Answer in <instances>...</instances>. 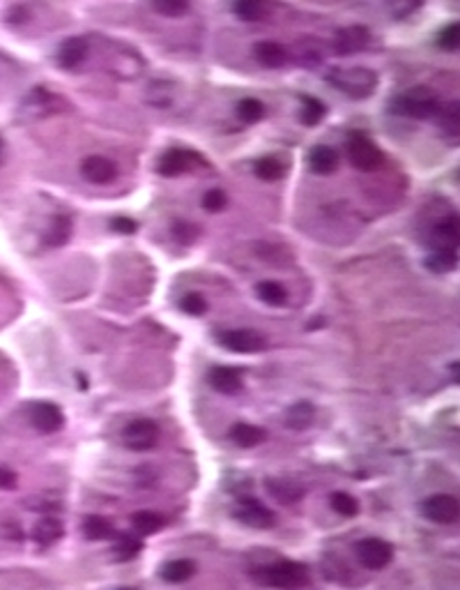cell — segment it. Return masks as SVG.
<instances>
[{"label": "cell", "mask_w": 460, "mask_h": 590, "mask_svg": "<svg viewBox=\"0 0 460 590\" xmlns=\"http://www.w3.org/2000/svg\"><path fill=\"white\" fill-rule=\"evenodd\" d=\"M180 309L184 314H192V316H203V314L207 312V303H205V298L198 293H187L180 300Z\"/></svg>", "instance_id": "36"}, {"label": "cell", "mask_w": 460, "mask_h": 590, "mask_svg": "<svg viewBox=\"0 0 460 590\" xmlns=\"http://www.w3.org/2000/svg\"><path fill=\"white\" fill-rule=\"evenodd\" d=\"M122 443L124 448L134 452H148L159 443V427L148 417L131 419L127 427L122 429Z\"/></svg>", "instance_id": "5"}, {"label": "cell", "mask_w": 460, "mask_h": 590, "mask_svg": "<svg viewBox=\"0 0 460 590\" xmlns=\"http://www.w3.org/2000/svg\"><path fill=\"white\" fill-rule=\"evenodd\" d=\"M3 160H5V141L0 139V164H3Z\"/></svg>", "instance_id": "44"}, {"label": "cell", "mask_w": 460, "mask_h": 590, "mask_svg": "<svg viewBox=\"0 0 460 590\" xmlns=\"http://www.w3.org/2000/svg\"><path fill=\"white\" fill-rule=\"evenodd\" d=\"M163 516L161 514H157V512H136L134 516H131V526H134V530L138 535H154V533H159V530L163 528Z\"/></svg>", "instance_id": "27"}, {"label": "cell", "mask_w": 460, "mask_h": 590, "mask_svg": "<svg viewBox=\"0 0 460 590\" xmlns=\"http://www.w3.org/2000/svg\"><path fill=\"white\" fill-rule=\"evenodd\" d=\"M439 109V100L437 95L433 93L430 88H412L407 93L398 95L393 100V111L398 116H407V118H414V120H426V118H433L437 113Z\"/></svg>", "instance_id": "3"}, {"label": "cell", "mask_w": 460, "mask_h": 590, "mask_svg": "<svg viewBox=\"0 0 460 590\" xmlns=\"http://www.w3.org/2000/svg\"><path fill=\"white\" fill-rule=\"evenodd\" d=\"M233 12H235V14H238L240 19H244V21H260V19L267 17V5L251 3V0H246V3L233 5Z\"/></svg>", "instance_id": "35"}, {"label": "cell", "mask_w": 460, "mask_h": 590, "mask_svg": "<svg viewBox=\"0 0 460 590\" xmlns=\"http://www.w3.org/2000/svg\"><path fill=\"white\" fill-rule=\"evenodd\" d=\"M120 590H131V588H120Z\"/></svg>", "instance_id": "45"}, {"label": "cell", "mask_w": 460, "mask_h": 590, "mask_svg": "<svg viewBox=\"0 0 460 590\" xmlns=\"http://www.w3.org/2000/svg\"><path fill=\"white\" fill-rule=\"evenodd\" d=\"M332 503V510L341 516H354L359 512V501L350 494H345V491H336V494H332L330 498Z\"/></svg>", "instance_id": "33"}, {"label": "cell", "mask_w": 460, "mask_h": 590, "mask_svg": "<svg viewBox=\"0 0 460 590\" xmlns=\"http://www.w3.org/2000/svg\"><path fill=\"white\" fill-rule=\"evenodd\" d=\"M16 487V475L10 468H0V489H14Z\"/></svg>", "instance_id": "43"}, {"label": "cell", "mask_w": 460, "mask_h": 590, "mask_svg": "<svg viewBox=\"0 0 460 590\" xmlns=\"http://www.w3.org/2000/svg\"><path fill=\"white\" fill-rule=\"evenodd\" d=\"M255 293L269 307H284L288 303V291L281 284H276V281H260L255 286Z\"/></svg>", "instance_id": "28"}, {"label": "cell", "mask_w": 460, "mask_h": 590, "mask_svg": "<svg viewBox=\"0 0 460 590\" xmlns=\"http://www.w3.org/2000/svg\"><path fill=\"white\" fill-rule=\"evenodd\" d=\"M141 540H134V537L129 535H122L120 542H117V554H120V558H131V556H136L138 551H141Z\"/></svg>", "instance_id": "40"}, {"label": "cell", "mask_w": 460, "mask_h": 590, "mask_svg": "<svg viewBox=\"0 0 460 590\" xmlns=\"http://www.w3.org/2000/svg\"><path fill=\"white\" fill-rule=\"evenodd\" d=\"M62 523L56 519V516H44V519H39L35 523V528H32V540H35V544H39V547H51V544H56L58 540L62 537Z\"/></svg>", "instance_id": "20"}, {"label": "cell", "mask_w": 460, "mask_h": 590, "mask_svg": "<svg viewBox=\"0 0 460 590\" xmlns=\"http://www.w3.org/2000/svg\"><path fill=\"white\" fill-rule=\"evenodd\" d=\"M233 514H235V519L242 521L244 526L258 528V530L272 528L276 523V516L272 514V510H267L265 505L258 503L255 498H242V501L235 505Z\"/></svg>", "instance_id": "8"}, {"label": "cell", "mask_w": 460, "mask_h": 590, "mask_svg": "<svg viewBox=\"0 0 460 590\" xmlns=\"http://www.w3.org/2000/svg\"><path fill=\"white\" fill-rule=\"evenodd\" d=\"M308 166L318 175H330L336 171V166H338V153L330 146L313 148L311 155H308Z\"/></svg>", "instance_id": "19"}, {"label": "cell", "mask_w": 460, "mask_h": 590, "mask_svg": "<svg viewBox=\"0 0 460 590\" xmlns=\"http://www.w3.org/2000/svg\"><path fill=\"white\" fill-rule=\"evenodd\" d=\"M422 512L426 519L442 523V526H451L460 516V503L451 494H435L422 503Z\"/></svg>", "instance_id": "7"}, {"label": "cell", "mask_w": 460, "mask_h": 590, "mask_svg": "<svg viewBox=\"0 0 460 590\" xmlns=\"http://www.w3.org/2000/svg\"><path fill=\"white\" fill-rule=\"evenodd\" d=\"M83 535L88 540H108L113 537V526L104 516H88L83 521Z\"/></svg>", "instance_id": "32"}, {"label": "cell", "mask_w": 460, "mask_h": 590, "mask_svg": "<svg viewBox=\"0 0 460 590\" xmlns=\"http://www.w3.org/2000/svg\"><path fill=\"white\" fill-rule=\"evenodd\" d=\"M327 83L341 90L343 95L352 97V100H364L371 97L378 88V74L366 67H350V69H334L327 76Z\"/></svg>", "instance_id": "1"}, {"label": "cell", "mask_w": 460, "mask_h": 590, "mask_svg": "<svg viewBox=\"0 0 460 590\" xmlns=\"http://www.w3.org/2000/svg\"><path fill=\"white\" fill-rule=\"evenodd\" d=\"M267 491L269 496H274L279 503L284 505H292L299 503L304 498V487L301 484H295L292 480H267Z\"/></svg>", "instance_id": "22"}, {"label": "cell", "mask_w": 460, "mask_h": 590, "mask_svg": "<svg viewBox=\"0 0 460 590\" xmlns=\"http://www.w3.org/2000/svg\"><path fill=\"white\" fill-rule=\"evenodd\" d=\"M71 238V219L67 215H58V217L51 219L49 231H46L44 240L49 247H62L65 242Z\"/></svg>", "instance_id": "25"}, {"label": "cell", "mask_w": 460, "mask_h": 590, "mask_svg": "<svg viewBox=\"0 0 460 590\" xmlns=\"http://www.w3.org/2000/svg\"><path fill=\"white\" fill-rule=\"evenodd\" d=\"M28 419H30L32 429L39 431V434H56L65 424L62 411L58 408L56 404H49V402H39L32 406L28 411Z\"/></svg>", "instance_id": "11"}, {"label": "cell", "mask_w": 460, "mask_h": 590, "mask_svg": "<svg viewBox=\"0 0 460 590\" xmlns=\"http://www.w3.org/2000/svg\"><path fill=\"white\" fill-rule=\"evenodd\" d=\"M81 173H83L85 180L92 182V185H106V182L115 180L117 166L111 160H106V157L92 155V157H88V160H83Z\"/></svg>", "instance_id": "14"}, {"label": "cell", "mask_w": 460, "mask_h": 590, "mask_svg": "<svg viewBox=\"0 0 460 590\" xmlns=\"http://www.w3.org/2000/svg\"><path fill=\"white\" fill-rule=\"evenodd\" d=\"M88 58V42L83 37H69L60 44L56 61L62 69H76Z\"/></svg>", "instance_id": "16"}, {"label": "cell", "mask_w": 460, "mask_h": 590, "mask_svg": "<svg viewBox=\"0 0 460 590\" xmlns=\"http://www.w3.org/2000/svg\"><path fill=\"white\" fill-rule=\"evenodd\" d=\"M437 44L446 51H456L460 47V25L458 23H449L446 28L439 32Z\"/></svg>", "instance_id": "38"}, {"label": "cell", "mask_w": 460, "mask_h": 590, "mask_svg": "<svg viewBox=\"0 0 460 590\" xmlns=\"http://www.w3.org/2000/svg\"><path fill=\"white\" fill-rule=\"evenodd\" d=\"M265 438H267V431L262 427H255V424L240 422L230 429V441H233L235 445H240V448H244V450L265 443Z\"/></svg>", "instance_id": "21"}, {"label": "cell", "mask_w": 460, "mask_h": 590, "mask_svg": "<svg viewBox=\"0 0 460 590\" xmlns=\"http://www.w3.org/2000/svg\"><path fill=\"white\" fill-rule=\"evenodd\" d=\"M255 61L267 69H279L288 63V51L276 42H258L253 47Z\"/></svg>", "instance_id": "18"}, {"label": "cell", "mask_w": 460, "mask_h": 590, "mask_svg": "<svg viewBox=\"0 0 460 590\" xmlns=\"http://www.w3.org/2000/svg\"><path fill=\"white\" fill-rule=\"evenodd\" d=\"M60 104L62 100H58V97L54 93H49L46 88H35V90H30V95L23 100L19 111H21V116H28V118H44V116L56 113Z\"/></svg>", "instance_id": "12"}, {"label": "cell", "mask_w": 460, "mask_h": 590, "mask_svg": "<svg viewBox=\"0 0 460 590\" xmlns=\"http://www.w3.org/2000/svg\"><path fill=\"white\" fill-rule=\"evenodd\" d=\"M194 574H196V565L187 558L170 560L161 567V579L168 583H184L187 579H192Z\"/></svg>", "instance_id": "24"}, {"label": "cell", "mask_w": 460, "mask_h": 590, "mask_svg": "<svg viewBox=\"0 0 460 590\" xmlns=\"http://www.w3.org/2000/svg\"><path fill=\"white\" fill-rule=\"evenodd\" d=\"M357 558L368 569H384L393 558V547L378 537H366L357 544Z\"/></svg>", "instance_id": "9"}, {"label": "cell", "mask_w": 460, "mask_h": 590, "mask_svg": "<svg viewBox=\"0 0 460 590\" xmlns=\"http://www.w3.org/2000/svg\"><path fill=\"white\" fill-rule=\"evenodd\" d=\"M216 344L223 349L242 353V356H251V353H260L267 349V337L258 330H226L216 334Z\"/></svg>", "instance_id": "6"}, {"label": "cell", "mask_w": 460, "mask_h": 590, "mask_svg": "<svg viewBox=\"0 0 460 590\" xmlns=\"http://www.w3.org/2000/svg\"><path fill=\"white\" fill-rule=\"evenodd\" d=\"M255 175L262 180H281L286 175V164L276 157H262L255 162Z\"/></svg>", "instance_id": "31"}, {"label": "cell", "mask_w": 460, "mask_h": 590, "mask_svg": "<svg viewBox=\"0 0 460 590\" xmlns=\"http://www.w3.org/2000/svg\"><path fill=\"white\" fill-rule=\"evenodd\" d=\"M301 104H304V107H301L299 118L306 127H315V124L327 116V107L320 100H315V97H301Z\"/></svg>", "instance_id": "30"}, {"label": "cell", "mask_w": 460, "mask_h": 590, "mask_svg": "<svg viewBox=\"0 0 460 590\" xmlns=\"http://www.w3.org/2000/svg\"><path fill=\"white\" fill-rule=\"evenodd\" d=\"M173 233H175V238L182 240V242H192V240L198 238V228L192 226L189 221H175Z\"/></svg>", "instance_id": "41"}, {"label": "cell", "mask_w": 460, "mask_h": 590, "mask_svg": "<svg viewBox=\"0 0 460 590\" xmlns=\"http://www.w3.org/2000/svg\"><path fill=\"white\" fill-rule=\"evenodd\" d=\"M255 579L276 590H299L308 583V569L301 562H276V565L262 567Z\"/></svg>", "instance_id": "2"}, {"label": "cell", "mask_w": 460, "mask_h": 590, "mask_svg": "<svg viewBox=\"0 0 460 590\" xmlns=\"http://www.w3.org/2000/svg\"><path fill=\"white\" fill-rule=\"evenodd\" d=\"M200 164V157L192 153V150H182V148H173L168 153H163L157 162V171L166 178H177V175L189 173L192 168H196Z\"/></svg>", "instance_id": "10"}, {"label": "cell", "mask_w": 460, "mask_h": 590, "mask_svg": "<svg viewBox=\"0 0 460 590\" xmlns=\"http://www.w3.org/2000/svg\"><path fill=\"white\" fill-rule=\"evenodd\" d=\"M152 8L163 17H180L189 10V3H177V0H166V3H154Z\"/></svg>", "instance_id": "39"}, {"label": "cell", "mask_w": 460, "mask_h": 590, "mask_svg": "<svg viewBox=\"0 0 460 590\" xmlns=\"http://www.w3.org/2000/svg\"><path fill=\"white\" fill-rule=\"evenodd\" d=\"M437 124L449 141L458 139L460 136V107H458V102H451V104H446V107L437 109Z\"/></svg>", "instance_id": "23"}, {"label": "cell", "mask_w": 460, "mask_h": 590, "mask_svg": "<svg viewBox=\"0 0 460 590\" xmlns=\"http://www.w3.org/2000/svg\"><path fill=\"white\" fill-rule=\"evenodd\" d=\"M368 39H371V32H368L364 25H350V28H343L336 32V37H334V51L341 56L357 54V51L366 49Z\"/></svg>", "instance_id": "15"}, {"label": "cell", "mask_w": 460, "mask_h": 590, "mask_svg": "<svg viewBox=\"0 0 460 590\" xmlns=\"http://www.w3.org/2000/svg\"><path fill=\"white\" fill-rule=\"evenodd\" d=\"M111 228H113L115 233H122V235H131L136 233L138 224L134 219H127V217H115L113 221H111Z\"/></svg>", "instance_id": "42"}, {"label": "cell", "mask_w": 460, "mask_h": 590, "mask_svg": "<svg viewBox=\"0 0 460 590\" xmlns=\"http://www.w3.org/2000/svg\"><path fill=\"white\" fill-rule=\"evenodd\" d=\"M209 385L221 395H235L242 390V373L233 367H216L209 371Z\"/></svg>", "instance_id": "17"}, {"label": "cell", "mask_w": 460, "mask_h": 590, "mask_svg": "<svg viewBox=\"0 0 460 590\" xmlns=\"http://www.w3.org/2000/svg\"><path fill=\"white\" fill-rule=\"evenodd\" d=\"M313 417H315V408L308 402H299L288 408L286 413V424L290 429H306L313 424Z\"/></svg>", "instance_id": "26"}, {"label": "cell", "mask_w": 460, "mask_h": 590, "mask_svg": "<svg viewBox=\"0 0 460 590\" xmlns=\"http://www.w3.org/2000/svg\"><path fill=\"white\" fill-rule=\"evenodd\" d=\"M458 238H460V228H458V217L456 215H446L433 226L430 231V245L433 252H456L458 249Z\"/></svg>", "instance_id": "13"}, {"label": "cell", "mask_w": 460, "mask_h": 590, "mask_svg": "<svg viewBox=\"0 0 460 590\" xmlns=\"http://www.w3.org/2000/svg\"><path fill=\"white\" fill-rule=\"evenodd\" d=\"M458 265V252H430V256L426 259V267L437 274H446L451 270H456Z\"/></svg>", "instance_id": "29"}, {"label": "cell", "mask_w": 460, "mask_h": 590, "mask_svg": "<svg viewBox=\"0 0 460 590\" xmlns=\"http://www.w3.org/2000/svg\"><path fill=\"white\" fill-rule=\"evenodd\" d=\"M228 206V196L226 192H221V189H209V192H205V196H203V208L207 210V212H221V210H226Z\"/></svg>", "instance_id": "37"}, {"label": "cell", "mask_w": 460, "mask_h": 590, "mask_svg": "<svg viewBox=\"0 0 460 590\" xmlns=\"http://www.w3.org/2000/svg\"><path fill=\"white\" fill-rule=\"evenodd\" d=\"M262 116H265V107H262V102L253 100V97H246V100H242L238 104V118L242 122L253 124L262 120Z\"/></svg>", "instance_id": "34"}, {"label": "cell", "mask_w": 460, "mask_h": 590, "mask_svg": "<svg viewBox=\"0 0 460 590\" xmlns=\"http://www.w3.org/2000/svg\"><path fill=\"white\" fill-rule=\"evenodd\" d=\"M347 160H350V164L354 168H359V171H378L380 166L384 164V155L380 153V148L373 143L368 136L354 132L347 136Z\"/></svg>", "instance_id": "4"}]
</instances>
